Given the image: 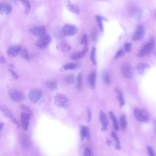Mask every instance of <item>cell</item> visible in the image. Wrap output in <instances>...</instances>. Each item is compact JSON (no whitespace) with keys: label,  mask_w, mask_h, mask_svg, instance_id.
Masks as SVG:
<instances>
[{"label":"cell","mask_w":156,"mask_h":156,"mask_svg":"<svg viewBox=\"0 0 156 156\" xmlns=\"http://www.w3.org/2000/svg\"><path fill=\"white\" fill-rule=\"evenodd\" d=\"M22 112L21 113V123L23 129L25 131H27L28 129L29 120L30 118L31 112L26 106H22Z\"/></svg>","instance_id":"obj_1"},{"label":"cell","mask_w":156,"mask_h":156,"mask_svg":"<svg viewBox=\"0 0 156 156\" xmlns=\"http://www.w3.org/2000/svg\"><path fill=\"white\" fill-rule=\"evenodd\" d=\"M55 104L60 108H67L69 105V100L67 97L64 95L58 93L54 98Z\"/></svg>","instance_id":"obj_2"},{"label":"cell","mask_w":156,"mask_h":156,"mask_svg":"<svg viewBox=\"0 0 156 156\" xmlns=\"http://www.w3.org/2000/svg\"><path fill=\"white\" fill-rule=\"evenodd\" d=\"M154 46H155V41L154 39L152 38L149 41L148 43L142 46L138 56L140 57H144L148 56L149 54L151 53V51L154 48Z\"/></svg>","instance_id":"obj_3"},{"label":"cell","mask_w":156,"mask_h":156,"mask_svg":"<svg viewBox=\"0 0 156 156\" xmlns=\"http://www.w3.org/2000/svg\"><path fill=\"white\" fill-rule=\"evenodd\" d=\"M136 118L140 122H147L149 120V115L148 113L142 109H136L134 111Z\"/></svg>","instance_id":"obj_4"},{"label":"cell","mask_w":156,"mask_h":156,"mask_svg":"<svg viewBox=\"0 0 156 156\" xmlns=\"http://www.w3.org/2000/svg\"><path fill=\"white\" fill-rule=\"evenodd\" d=\"M42 97V91L38 89H34L30 90L29 93L28 97L31 102L33 103L38 102Z\"/></svg>","instance_id":"obj_5"},{"label":"cell","mask_w":156,"mask_h":156,"mask_svg":"<svg viewBox=\"0 0 156 156\" xmlns=\"http://www.w3.org/2000/svg\"><path fill=\"white\" fill-rule=\"evenodd\" d=\"M9 94L11 99L16 102H20L24 99V96L23 93L17 90H10L9 91Z\"/></svg>","instance_id":"obj_6"},{"label":"cell","mask_w":156,"mask_h":156,"mask_svg":"<svg viewBox=\"0 0 156 156\" xmlns=\"http://www.w3.org/2000/svg\"><path fill=\"white\" fill-rule=\"evenodd\" d=\"M51 41V37L48 35H44L36 41V45L39 48L43 49L46 48Z\"/></svg>","instance_id":"obj_7"},{"label":"cell","mask_w":156,"mask_h":156,"mask_svg":"<svg viewBox=\"0 0 156 156\" xmlns=\"http://www.w3.org/2000/svg\"><path fill=\"white\" fill-rule=\"evenodd\" d=\"M121 73L124 77L128 79H132L133 77V69L129 64H125L121 68Z\"/></svg>","instance_id":"obj_8"},{"label":"cell","mask_w":156,"mask_h":156,"mask_svg":"<svg viewBox=\"0 0 156 156\" xmlns=\"http://www.w3.org/2000/svg\"><path fill=\"white\" fill-rule=\"evenodd\" d=\"M77 29L75 26L72 25H65L62 28V33L65 36H71L77 33Z\"/></svg>","instance_id":"obj_9"},{"label":"cell","mask_w":156,"mask_h":156,"mask_svg":"<svg viewBox=\"0 0 156 156\" xmlns=\"http://www.w3.org/2000/svg\"><path fill=\"white\" fill-rule=\"evenodd\" d=\"M144 34L145 32L143 27L141 26H139L137 28L136 33H135L133 37V40L134 41H139L142 40L144 36Z\"/></svg>","instance_id":"obj_10"},{"label":"cell","mask_w":156,"mask_h":156,"mask_svg":"<svg viewBox=\"0 0 156 156\" xmlns=\"http://www.w3.org/2000/svg\"><path fill=\"white\" fill-rule=\"evenodd\" d=\"M1 110L6 117L10 119V120H12L14 123H15L17 124V126H18V123L17 122V121L14 118L13 114H12L11 110H10L9 109H8L7 107H6L4 106H1Z\"/></svg>","instance_id":"obj_11"},{"label":"cell","mask_w":156,"mask_h":156,"mask_svg":"<svg viewBox=\"0 0 156 156\" xmlns=\"http://www.w3.org/2000/svg\"><path fill=\"white\" fill-rule=\"evenodd\" d=\"M30 32L35 36L41 37L45 34V28L44 26L34 27L30 30Z\"/></svg>","instance_id":"obj_12"},{"label":"cell","mask_w":156,"mask_h":156,"mask_svg":"<svg viewBox=\"0 0 156 156\" xmlns=\"http://www.w3.org/2000/svg\"><path fill=\"white\" fill-rule=\"evenodd\" d=\"M22 49L21 46H12L9 48L7 51V54L9 57H15L17 56L20 51Z\"/></svg>","instance_id":"obj_13"},{"label":"cell","mask_w":156,"mask_h":156,"mask_svg":"<svg viewBox=\"0 0 156 156\" xmlns=\"http://www.w3.org/2000/svg\"><path fill=\"white\" fill-rule=\"evenodd\" d=\"M57 48L62 53H67V52L70 51L71 49V46L67 42H66V41H61V42H60L57 45Z\"/></svg>","instance_id":"obj_14"},{"label":"cell","mask_w":156,"mask_h":156,"mask_svg":"<svg viewBox=\"0 0 156 156\" xmlns=\"http://www.w3.org/2000/svg\"><path fill=\"white\" fill-rule=\"evenodd\" d=\"M81 136L83 139H86L87 140H90V134L88 127L83 125L81 126Z\"/></svg>","instance_id":"obj_15"},{"label":"cell","mask_w":156,"mask_h":156,"mask_svg":"<svg viewBox=\"0 0 156 156\" xmlns=\"http://www.w3.org/2000/svg\"><path fill=\"white\" fill-rule=\"evenodd\" d=\"M100 121L102 124V131H105L107 129V125H108V120L107 118V116L106 114L104 113V112L101 111L100 112Z\"/></svg>","instance_id":"obj_16"},{"label":"cell","mask_w":156,"mask_h":156,"mask_svg":"<svg viewBox=\"0 0 156 156\" xmlns=\"http://www.w3.org/2000/svg\"><path fill=\"white\" fill-rule=\"evenodd\" d=\"M87 51H88V48L86 47L82 51H79V52H77V53H75L73 54H72L71 56V58L72 59H74V60L80 59L82 58L83 57L85 56L86 54L87 53Z\"/></svg>","instance_id":"obj_17"},{"label":"cell","mask_w":156,"mask_h":156,"mask_svg":"<svg viewBox=\"0 0 156 156\" xmlns=\"http://www.w3.org/2000/svg\"><path fill=\"white\" fill-rule=\"evenodd\" d=\"M21 142H22V146L24 148H29L30 146V141L29 138L28 137V136L26 134L23 135L21 137Z\"/></svg>","instance_id":"obj_18"},{"label":"cell","mask_w":156,"mask_h":156,"mask_svg":"<svg viewBox=\"0 0 156 156\" xmlns=\"http://www.w3.org/2000/svg\"><path fill=\"white\" fill-rule=\"evenodd\" d=\"M95 82H96V72L93 71L91 73L89 77V83L90 86L91 88L95 87Z\"/></svg>","instance_id":"obj_19"},{"label":"cell","mask_w":156,"mask_h":156,"mask_svg":"<svg viewBox=\"0 0 156 156\" xmlns=\"http://www.w3.org/2000/svg\"><path fill=\"white\" fill-rule=\"evenodd\" d=\"M149 66L147 64L140 63V64L137 65V66L136 67V69L137 70V72L139 73V74L142 75V74H143V73L144 72V71L147 70L148 68H149Z\"/></svg>","instance_id":"obj_20"},{"label":"cell","mask_w":156,"mask_h":156,"mask_svg":"<svg viewBox=\"0 0 156 156\" xmlns=\"http://www.w3.org/2000/svg\"><path fill=\"white\" fill-rule=\"evenodd\" d=\"M11 7L7 4H1L0 10H1V12L4 14H9L11 12Z\"/></svg>","instance_id":"obj_21"},{"label":"cell","mask_w":156,"mask_h":156,"mask_svg":"<svg viewBox=\"0 0 156 156\" xmlns=\"http://www.w3.org/2000/svg\"><path fill=\"white\" fill-rule=\"evenodd\" d=\"M67 7L70 10V11L71 12H73V13H75V14H78L79 13V7L77 6L76 5L71 4L70 2H68L67 3Z\"/></svg>","instance_id":"obj_22"},{"label":"cell","mask_w":156,"mask_h":156,"mask_svg":"<svg viewBox=\"0 0 156 156\" xmlns=\"http://www.w3.org/2000/svg\"><path fill=\"white\" fill-rule=\"evenodd\" d=\"M110 114V118L111 120H112L113 121V126H114V128H115V129L116 131H118L119 130V126H118V121H117V120L115 117V116L114 115V114L110 112L109 113Z\"/></svg>","instance_id":"obj_23"},{"label":"cell","mask_w":156,"mask_h":156,"mask_svg":"<svg viewBox=\"0 0 156 156\" xmlns=\"http://www.w3.org/2000/svg\"><path fill=\"white\" fill-rule=\"evenodd\" d=\"M47 87L51 90H54L57 89V82L55 81H50L46 82Z\"/></svg>","instance_id":"obj_24"},{"label":"cell","mask_w":156,"mask_h":156,"mask_svg":"<svg viewBox=\"0 0 156 156\" xmlns=\"http://www.w3.org/2000/svg\"><path fill=\"white\" fill-rule=\"evenodd\" d=\"M115 91L117 93V97H118V99L119 100V102H120V107H122L124 105V104H125V102H124V98H123V96L122 95L121 92L117 89H115Z\"/></svg>","instance_id":"obj_25"},{"label":"cell","mask_w":156,"mask_h":156,"mask_svg":"<svg viewBox=\"0 0 156 156\" xmlns=\"http://www.w3.org/2000/svg\"><path fill=\"white\" fill-rule=\"evenodd\" d=\"M112 137L114 139V140L115 141V144H116V148L118 149H120V140L119 138L117 136V134L115 132H112Z\"/></svg>","instance_id":"obj_26"},{"label":"cell","mask_w":156,"mask_h":156,"mask_svg":"<svg viewBox=\"0 0 156 156\" xmlns=\"http://www.w3.org/2000/svg\"><path fill=\"white\" fill-rule=\"evenodd\" d=\"M103 80L104 81V82L107 84H110L111 82V79H110V76L109 73L107 71L104 72L103 73Z\"/></svg>","instance_id":"obj_27"},{"label":"cell","mask_w":156,"mask_h":156,"mask_svg":"<svg viewBox=\"0 0 156 156\" xmlns=\"http://www.w3.org/2000/svg\"><path fill=\"white\" fill-rule=\"evenodd\" d=\"M17 1H20L23 3V4L26 7V14H28L30 11V4L29 1L28 0H17Z\"/></svg>","instance_id":"obj_28"},{"label":"cell","mask_w":156,"mask_h":156,"mask_svg":"<svg viewBox=\"0 0 156 156\" xmlns=\"http://www.w3.org/2000/svg\"><path fill=\"white\" fill-rule=\"evenodd\" d=\"M90 59L93 64L94 65H96L97 64V60H96V48L95 47H93L92 48L91 52V55H90Z\"/></svg>","instance_id":"obj_29"},{"label":"cell","mask_w":156,"mask_h":156,"mask_svg":"<svg viewBox=\"0 0 156 156\" xmlns=\"http://www.w3.org/2000/svg\"><path fill=\"white\" fill-rule=\"evenodd\" d=\"M120 124H121V126L122 129H125L126 126H127V120H126V116L124 115H122L120 117Z\"/></svg>","instance_id":"obj_30"},{"label":"cell","mask_w":156,"mask_h":156,"mask_svg":"<svg viewBox=\"0 0 156 156\" xmlns=\"http://www.w3.org/2000/svg\"><path fill=\"white\" fill-rule=\"evenodd\" d=\"M132 14L135 18H136L137 19H139L141 17V11L137 8H134L132 10Z\"/></svg>","instance_id":"obj_31"},{"label":"cell","mask_w":156,"mask_h":156,"mask_svg":"<svg viewBox=\"0 0 156 156\" xmlns=\"http://www.w3.org/2000/svg\"><path fill=\"white\" fill-rule=\"evenodd\" d=\"M76 64L73 63H69V64H65L63 67V68L65 70H74L76 68Z\"/></svg>","instance_id":"obj_32"},{"label":"cell","mask_w":156,"mask_h":156,"mask_svg":"<svg viewBox=\"0 0 156 156\" xmlns=\"http://www.w3.org/2000/svg\"><path fill=\"white\" fill-rule=\"evenodd\" d=\"M77 81H78L77 88L78 89H81L82 88V75L81 73H80L79 75L78 76Z\"/></svg>","instance_id":"obj_33"},{"label":"cell","mask_w":156,"mask_h":156,"mask_svg":"<svg viewBox=\"0 0 156 156\" xmlns=\"http://www.w3.org/2000/svg\"><path fill=\"white\" fill-rule=\"evenodd\" d=\"M20 54L24 59H25L26 60H28L29 54H28V52L26 48H23V49H21Z\"/></svg>","instance_id":"obj_34"},{"label":"cell","mask_w":156,"mask_h":156,"mask_svg":"<svg viewBox=\"0 0 156 156\" xmlns=\"http://www.w3.org/2000/svg\"><path fill=\"white\" fill-rule=\"evenodd\" d=\"M65 82L67 83V84H73V83L75 82L74 76H73V75L67 76L65 78Z\"/></svg>","instance_id":"obj_35"},{"label":"cell","mask_w":156,"mask_h":156,"mask_svg":"<svg viewBox=\"0 0 156 156\" xmlns=\"http://www.w3.org/2000/svg\"><path fill=\"white\" fill-rule=\"evenodd\" d=\"M97 20L98 22V25H99V27L101 29V30H103V25H102V18L101 17H99V16H97Z\"/></svg>","instance_id":"obj_36"},{"label":"cell","mask_w":156,"mask_h":156,"mask_svg":"<svg viewBox=\"0 0 156 156\" xmlns=\"http://www.w3.org/2000/svg\"><path fill=\"white\" fill-rule=\"evenodd\" d=\"M87 41H88V40H87V36L86 34H85L84 36H83L82 37V39H81V43L83 45H87Z\"/></svg>","instance_id":"obj_37"},{"label":"cell","mask_w":156,"mask_h":156,"mask_svg":"<svg viewBox=\"0 0 156 156\" xmlns=\"http://www.w3.org/2000/svg\"><path fill=\"white\" fill-rule=\"evenodd\" d=\"M84 155L86 156H92V155H93V154L91 152V150L90 148H86L85 149Z\"/></svg>","instance_id":"obj_38"},{"label":"cell","mask_w":156,"mask_h":156,"mask_svg":"<svg viewBox=\"0 0 156 156\" xmlns=\"http://www.w3.org/2000/svg\"><path fill=\"white\" fill-rule=\"evenodd\" d=\"M124 49H125L126 52L128 53V52H130L131 50V43H128L124 46Z\"/></svg>","instance_id":"obj_39"},{"label":"cell","mask_w":156,"mask_h":156,"mask_svg":"<svg viewBox=\"0 0 156 156\" xmlns=\"http://www.w3.org/2000/svg\"><path fill=\"white\" fill-rule=\"evenodd\" d=\"M147 149H148V152L149 155H150L151 156L154 155V151H153V149L151 147L148 146L147 147Z\"/></svg>","instance_id":"obj_40"},{"label":"cell","mask_w":156,"mask_h":156,"mask_svg":"<svg viewBox=\"0 0 156 156\" xmlns=\"http://www.w3.org/2000/svg\"><path fill=\"white\" fill-rule=\"evenodd\" d=\"M123 54V49H121L120 50L118 53L116 54L115 56V59H118V57H120V56H121Z\"/></svg>","instance_id":"obj_41"},{"label":"cell","mask_w":156,"mask_h":156,"mask_svg":"<svg viewBox=\"0 0 156 156\" xmlns=\"http://www.w3.org/2000/svg\"><path fill=\"white\" fill-rule=\"evenodd\" d=\"M9 71H10V73H11V74H12L13 78H14V79H18V76L15 73L14 71H13L12 70H9Z\"/></svg>","instance_id":"obj_42"},{"label":"cell","mask_w":156,"mask_h":156,"mask_svg":"<svg viewBox=\"0 0 156 156\" xmlns=\"http://www.w3.org/2000/svg\"><path fill=\"white\" fill-rule=\"evenodd\" d=\"M87 112H88V121H90L91 118V112L89 109H87Z\"/></svg>","instance_id":"obj_43"},{"label":"cell","mask_w":156,"mask_h":156,"mask_svg":"<svg viewBox=\"0 0 156 156\" xmlns=\"http://www.w3.org/2000/svg\"><path fill=\"white\" fill-rule=\"evenodd\" d=\"M0 62H1V63L2 64H4L5 62H6V59H5V58L3 56H1V57H0Z\"/></svg>","instance_id":"obj_44"},{"label":"cell","mask_w":156,"mask_h":156,"mask_svg":"<svg viewBox=\"0 0 156 156\" xmlns=\"http://www.w3.org/2000/svg\"><path fill=\"white\" fill-rule=\"evenodd\" d=\"M0 127H1V128H0V131H2L3 130V123H1V126H0Z\"/></svg>","instance_id":"obj_45"},{"label":"cell","mask_w":156,"mask_h":156,"mask_svg":"<svg viewBox=\"0 0 156 156\" xmlns=\"http://www.w3.org/2000/svg\"><path fill=\"white\" fill-rule=\"evenodd\" d=\"M154 131H155V132L156 133V122L155 123V129H154Z\"/></svg>","instance_id":"obj_46"},{"label":"cell","mask_w":156,"mask_h":156,"mask_svg":"<svg viewBox=\"0 0 156 156\" xmlns=\"http://www.w3.org/2000/svg\"><path fill=\"white\" fill-rule=\"evenodd\" d=\"M155 17H156V14H155Z\"/></svg>","instance_id":"obj_47"}]
</instances>
